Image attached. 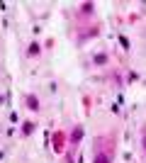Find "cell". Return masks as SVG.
<instances>
[{"instance_id":"6da1fadb","label":"cell","mask_w":146,"mask_h":163,"mask_svg":"<svg viewBox=\"0 0 146 163\" xmlns=\"http://www.w3.org/2000/svg\"><path fill=\"white\" fill-rule=\"evenodd\" d=\"M95 163H110V158H107L105 153H98V158H95Z\"/></svg>"}]
</instances>
